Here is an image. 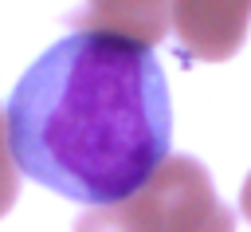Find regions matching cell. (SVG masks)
Wrapping results in <instances>:
<instances>
[{"label":"cell","instance_id":"obj_1","mask_svg":"<svg viewBox=\"0 0 251 232\" xmlns=\"http://www.w3.org/2000/svg\"><path fill=\"white\" fill-rule=\"evenodd\" d=\"M4 126L31 181L90 208L114 204L169 157V79L153 47L75 28L12 87Z\"/></svg>","mask_w":251,"mask_h":232},{"label":"cell","instance_id":"obj_2","mask_svg":"<svg viewBox=\"0 0 251 232\" xmlns=\"http://www.w3.org/2000/svg\"><path fill=\"white\" fill-rule=\"evenodd\" d=\"M212 177L192 157H165V165L126 201L98 204L78 216L75 232H173L204 197H212Z\"/></svg>","mask_w":251,"mask_h":232},{"label":"cell","instance_id":"obj_3","mask_svg":"<svg viewBox=\"0 0 251 232\" xmlns=\"http://www.w3.org/2000/svg\"><path fill=\"white\" fill-rule=\"evenodd\" d=\"M251 24V0H169V28L184 55L200 63H227Z\"/></svg>","mask_w":251,"mask_h":232},{"label":"cell","instance_id":"obj_4","mask_svg":"<svg viewBox=\"0 0 251 232\" xmlns=\"http://www.w3.org/2000/svg\"><path fill=\"white\" fill-rule=\"evenodd\" d=\"M78 24L90 31H110L157 47L169 35V0H86Z\"/></svg>","mask_w":251,"mask_h":232},{"label":"cell","instance_id":"obj_5","mask_svg":"<svg viewBox=\"0 0 251 232\" xmlns=\"http://www.w3.org/2000/svg\"><path fill=\"white\" fill-rule=\"evenodd\" d=\"M173 232H235V212H231L220 197H208V201H200Z\"/></svg>","mask_w":251,"mask_h":232},{"label":"cell","instance_id":"obj_6","mask_svg":"<svg viewBox=\"0 0 251 232\" xmlns=\"http://www.w3.org/2000/svg\"><path fill=\"white\" fill-rule=\"evenodd\" d=\"M16 197H20V173H16V161L8 149V126H4V110H0V220L8 216Z\"/></svg>","mask_w":251,"mask_h":232},{"label":"cell","instance_id":"obj_7","mask_svg":"<svg viewBox=\"0 0 251 232\" xmlns=\"http://www.w3.org/2000/svg\"><path fill=\"white\" fill-rule=\"evenodd\" d=\"M239 212L251 220V173H247V181H243V189H239Z\"/></svg>","mask_w":251,"mask_h":232}]
</instances>
